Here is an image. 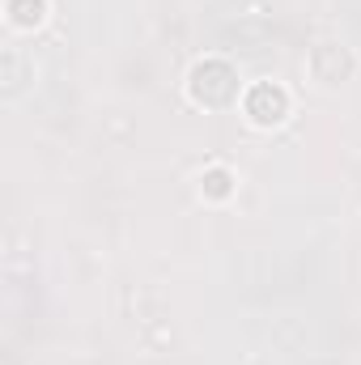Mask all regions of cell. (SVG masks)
<instances>
[{
  "label": "cell",
  "mask_w": 361,
  "mask_h": 365,
  "mask_svg": "<svg viewBox=\"0 0 361 365\" xmlns=\"http://www.w3.org/2000/svg\"><path fill=\"white\" fill-rule=\"evenodd\" d=\"M302 73L310 81V90L319 93H340L357 81L361 73V56L349 38H315L306 47V60H302Z\"/></svg>",
  "instance_id": "cell-2"
},
{
  "label": "cell",
  "mask_w": 361,
  "mask_h": 365,
  "mask_svg": "<svg viewBox=\"0 0 361 365\" xmlns=\"http://www.w3.org/2000/svg\"><path fill=\"white\" fill-rule=\"evenodd\" d=\"M51 13H56V4H51V0H4V4H0L4 30H9V34H17V38L47 30V26H51Z\"/></svg>",
  "instance_id": "cell-6"
},
{
  "label": "cell",
  "mask_w": 361,
  "mask_h": 365,
  "mask_svg": "<svg viewBox=\"0 0 361 365\" xmlns=\"http://www.w3.org/2000/svg\"><path fill=\"white\" fill-rule=\"evenodd\" d=\"M238 195V170L230 162H208L195 170V200L204 208H225Z\"/></svg>",
  "instance_id": "cell-5"
},
{
  "label": "cell",
  "mask_w": 361,
  "mask_h": 365,
  "mask_svg": "<svg viewBox=\"0 0 361 365\" xmlns=\"http://www.w3.org/2000/svg\"><path fill=\"white\" fill-rule=\"evenodd\" d=\"M243 93H247V77H243V68L230 56H217V51L213 56H200L183 73V102L191 110L225 115V110H238Z\"/></svg>",
  "instance_id": "cell-1"
},
{
  "label": "cell",
  "mask_w": 361,
  "mask_h": 365,
  "mask_svg": "<svg viewBox=\"0 0 361 365\" xmlns=\"http://www.w3.org/2000/svg\"><path fill=\"white\" fill-rule=\"evenodd\" d=\"M39 90V60L26 47H4L0 51V102L17 106Z\"/></svg>",
  "instance_id": "cell-4"
},
{
  "label": "cell",
  "mask_w": 361,
  "mask_h": 365,
  "mask_svg": "<svg viewBox=\"0 0 361 365\" xmlns=\"http://www.w3.org/2000/svg\"><path fill=\"white\" fill-rule=\"evenodd\" d=\"M293 110H298V98H293V90H289L285 81H276V77L247 81V93H243V102H238L243 123H247L251 132H260V136L280 132V128L293 119Z\"/></svg>",
  "instance_id": "cell-3"
}]
</instances>
